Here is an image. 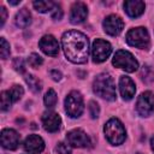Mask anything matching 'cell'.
<instances>
[{"label": "cell", "mask_w": 154, "mask_h": 154, "mask_svg": "<svg viewBox=\"0 0 154 154\" xmlns=\"http://www.w3.org/2000/svg\"><path fill=\"white\" fill-rule=\"evenodd\" d=\"M61 45L66 58L73 64H84L89 55V40L77 30L66 31L61 37Z\"/></svg>", "instance_id": "obj_1"}, {"label": "cell", "mask_w": 154, "mask_h": 154, "mask_svg": "<svg viewBox=\"0 0 154 154\" xmlns=\"http://www.w3.org/2000/svg\"><path fill=\"white\" fill-rule=\"evenodd\" d=\"M93 89L96 95L108 101L116 99V85L113 78L108 73H100L95 77L93 82Z\"/></svg>", "instance_id": "obj_2"}, {"label": "cell", "mask_w": 154, "mask_h": 154, "mask_svg": "<svg viewBox=\"0 0 154 154\" xmlns=\"http://www.w3.org/2000/svg\"><path fill=\"white\" fill-rule=\"evenodd\" d=\"M103 132H105L107 141L114 146L122 144L126 137L125 129H124L123 124L120 123V120H118L117 118H112L105 124Z\"/></svg>", "instance_id": "obj_3"}, {"label": "cell", "mask_w": 154, "mask_h": 154, "mask_svg": "<svg viewBox=\"0 0 154 154\" xmlns=\"http://www.w3.org/2000/svg\"><path fill=\"white\" fill-rule=\"evenodd\" d=\"M112 63L116 67L123 69L126 72H135L138 69V63L134 58V55L130 52L123 51V49L116 52Z\"/></svg>", "instance_id": "obj_4"}, {"label": "cell", "mask_w": 154, "mask_h": 154, "mask_svg": "<svg viewBox=\"0 0 154 154\" xmlns=\"http://www.w3.org/2000/svg\"><path fill=\"white\" fill-rule=\"evenodd\" d=\"M84 109L83 97L81 93L73 90L69 93V95L65 99V111L71 118H78Z\"/></svg>", "instance_id": "obj_5"}, {"label": "cell", "mask_w": 154, "mask_h": 154, "mask_svg": "<svg viewBox=\"0 0 154 154\" xmlns=\"http://www.w3.org/2000/svg\"><path fill=\"white\" fill-rule=\"evenodd\" d=\"M126 42L132 47L146 49L149 46V34L147 29L142 26L130 29L126 34Z\"/></svg>", "instance_id": "obj_6"}, {"label": "cell", "mask_w": 154, "mask_h": 154, "mask_svg": "<svg viewBox=\"0 0 154 154\" xmlns=\"http://www.w3.org/2000/svg\"><path fill=\"white\" fill-rule=\"evenodd\" d=\"M136 111L142 117H148L154 112V94L144 91L140 95L136 102Z\"/></svg>", "instance_id": "obj_7"}, {"label": "cell", "mask_w": 154, "mask_h": 154, "mask_svg": "<svg viewBox=\"0 0 154 154\" xmlns=\"http://www.w3.org/2000/svg\"><path fill=\"white\" fill-rule=\"evenodd\" d=\"M111 52H112V46L109 45V42L101 40V38H96L94 41L93 47H91V55L95 63L105 61L109 57Z\"/></svg>", "instance_id": "obj_8"}, {"label": "cell", "mask_w": 154, "mask_h": 154, "mask_svg": "<svg viewBox=\"0 0 154 154\" xmlns=\"http://www.w3.org/2000/svg\"><path fill=\"white\" fill-rule=\"evenodd\" d=\"M66 140L71 147L83 148V147H88L90 144L89 136L81 129H75V130L69 131L66 135Z\"/></svg>", "instance_id": "obj_9"}, {"label": "cell", "mask_w": 154, "mask_h": 154, "mask_svg": "<svg viewBox=\"0 0 154 154\" xmlns=\"http://www.w3.org/2000/svg\"><path fill=\"white\" fill-rule=\"evenodd\" d=\"M102 25H103V30L108 35L116 36V35H118V34L122 32V30L124 28V22H123V19L119 16L111 14V16H107L105 18Z\"/></svg>", "instance_id": "obj_10"}, {"label": "cell", "mask_w": 154, "mask_h": 154, "mask_svg": "<svg viewBox=\"0 0 154 154\" xmlns=\"http://www.w3.org/2000/svg\"><path fill=\"white\" fill-rule=\"evenodd\" d=\"M0 140H1V146L6 149L13 150L18 147L19 144V135L17 131H14L13 129H4L1 131L0 135Z\"/></svg>", "instance_id": "obj_11"}, {"label": "cell", "mask_w": 154, "mask_h": 154, "mask_svg": "<svg viewBox=\"0 0 154 154\" xmlns=\"http://www.w3.org/2000/svg\"><path fill=\"white\" fill-rule=\"evenodd\" d=\"M38 46H40L41 51L47 55L54 57L59 53V43L55 40V37L52 36V35H45L40 40Z\"/></svg>", "instance_id": "obj_12"}, {"label": "cell", "mask_w": 154, "mask_h": 154, "mask_svg": "<svg viewBox=\"0 0 154 154\" xmlns=\"http://www.w3.org/2000/svg\"><path fill=\"white\" fill-rule=\"evenodd\" d=\"M42 124L46 131L48 132H55L59 130L61 125V118L55 112H46L42 116Z\"/></svg>", "instance_id": "obj_13"}, {"label": "cell", "mask_w": 154, "mask_h": 154, "mask_svg": "<svg viewBox=\"0 0 154 154\" xmlns=\"http://www.w3.org/2000/svg\"><path fill=\"white\" fill-rule=\"evenodd\" d=\"M24 149L30 154L41 153L45 149V142L38 135H30L24 141Z\"/></svg>", "instance_id": "obj_14"}, {"label": "cell", "mask_w": 154, "mask_h": 154, "mask_svg": "<svg viewBox=\"0 0 154 154\" xmlns=\"http://www.w3.org/2000/svg\"><path fill=\"white\" fill-rule=\"evenodd\" d=\"M88 16V8L83 2H75L70 12V22L72 24H79L85 20Z\"/></svg>", "instance_id": "obj_15"}, {"label": "cell", "mask_w": 154, "mask_h": 154, "mask_svg": "<svg viewBox=\"0 0 154 154\" xmlns=\"http://www.w3.org/2000/svg\"><path fill=\"white\" fill-rule=\"evenodd\" d=\"M119 90H120V95L124 100H130L134 97L136 88H135V83L132 82V79L128 76H122L119 79Z\"/></svg>", "instance_id": "obj_16"}, {"label": "cell", "mask_w": 154, "mask_h": 154, "mask_svg": "<svg viewBox=\"0 0 154 154\" xmlns=\"http://www.w3.org/2000/svg\"><path fill=\"white\" fill-rule=\"evenodd\" d=\"M144 8H146L144 2L140 0H128L124 2V10L126 14L131 18L140 17L144 12Z\"/></svg>", "instance_id": "obj_17"}, {"label": "cell", "mask_w": 154, "mask_h": 154, "mask_svg": "<svg viewBox=\"0 0 154 154\" xmlns=\"http://www.w3.org/2000/svg\"><path fill=\"white\" fill-rule=\"evenodd\" d=\"M14 23L18 28H22V29L26 28L31 23V14H30L29 10H26V8L19 10L14 17Z\"/></svg>", "instance_id": "obj_18"}, {"label": "cell", "mask_w": 154, "mask_h": 154, "mask_svg": "<svg viewBox=\"0 0 154 154\" xmlns=\"http://www.w3.org/2000/svg\"><path fill=\"white\" fill-rule=\"evenodd\" d=\"M32 6L36 11L41 12V13H45V12H48L51 10H53L54 7V4L52 1H45V0H36L32 2Z\"/></svg>", "instance_id": "obj_19"}, {"label": "cell", "mask_w": 154, "mask_h": 154, "mask_svg": "<svg viewBox=\"0 0 154 154\" xmlns=\"http://www.w3.org/2000/svg\"><path fill=\"white\" fill-rule=\"evenodd\" d=\"M25 82L28 83L29 88H30L32 91H35V93L40 91V90H41V88H42L41 81H40L38 78H36L34 75H28V76L25 77Z\"/></svg>", "instance_id": "obj_20"}, {"label": "cell", "mask_w": 154, "mask_h": 154, "mask_svg": "<svg viewBox=\"0 0 154 154\" xmlns=\"http://www.w3.org/2000/svg\"><path fill=\"white\" fill-rule=\"evenodd\" d=\"M43 101H45V105H46L47 107H49V108L54 107L55 103H57V94H55V91H54L53 89H49V90L46 93Z\"/></svg>", "instance_id": "obj_21"}, {"label": "cell", "mask_w": 154, "mask_h": 154, "mask_svg": "<svg viewBox=\"0 0 154 154\" xmlns=\"http://www.w3.org/2000/svg\"><path fill=\"white\" fill-rule=\"evenodd\" d=\"M8 91H10V95H11L13 102H14V101H18V100L23 96V94H24L23 87H22V85H18V84H14Z\"/></svg>", "instance_id": "obj_22"}, {"label": "cell", "mask_w": 154, "mask_h": 154, "mask_svg": "<svg viewBox=\"0 0 154 154\" xmlns=\"http://www.w3.org/2000/svg\"><path fill=\"white\" fill-rule=\"evenodd\" d=\"M12 97L10 95V91L8 90H5L1 93V109L2 111H7L10 109L11 107V103H12Z\"/></svg>", "instance_id": "obj_23"}, {"label": "cell", "mask_w": 154, "mask_h": 154, "mask_svg": "<svg viewBox=\"0 0 154 154\" xmlns=\"http://www.w3.org/2000/svg\"><path fill=\"white\" fill-rule=\"evenodd\" d=\"M28 63H29V65H30L31 67L37 69L40 65H42L43 60H42V58H41L38 54L32 53V54H30V55H29V58H28Z\"/></svg>", "instance_id": "obj_24"}, {"label": "cell", "mask_w": 154, "mask_h": 154, "mask_svg": "<svg viewBox=\"0 0 154 154\" xmlns=\"http://www.w3.org/2000/svg\"><path fill=\"white\" fill-rule=\"evenodd\" d=\"M1 46H0V55L2 59H7L8 55H10V43L4 38L1 37Z\"/></svg>", "instance_id": "obj_25"}, {"label": "cell", "mask_w": 154, "mask_h": 154, "mask_svg": "<svg viewBox=\"0 0 154 154\" xmlns=\"http://www.w3.org/2000/svg\"><path fill=\"white\" fill-rule=\"evenodd\" d=\"M88 108H89V114H90L91 118H97V117H99L100 108H99V105H97L95 101H90Z\"/></svg>", "instance_id": "obj_26"}, {"label": "cell", "mask_w": 154, "mask_h": 154, "mask_svg": "<svg viewBox=\"0 0 154 154\" xmlns=\"http://www.w3.org/2000/svg\"><path fill=\"white\" fill-rule=\"evenodd\" d=\"M13 67L16 71L18 72H24L25 71V65H24V60L22 58H16L13 60Z\"/></svg>", "instance_id": "obj_27"}, {"label": "cell", "mask_w": 154, "mask_h": 154, "mask_svg": "<svg viewBox=\"0 0 154 154\" xmlns=\"http://www.w3.org/2000/svg\"><path fill=\"white\" fill-rule=\"evenodd\" d=\"M57 152H58L59 154H71L70 144H66V143H64V142L58 143V146H57Z\"/></svg>", "instance_id": "obj_28"}, {"label": "cell", "mask_w": 154, "mask_h": 154, "mask_svg": "<svg viewBox=\"0 0 154 154\" xmlns=\"http://www.w3.org/2000/svg\"><path fill=\"white\" fill-rule=\"evenodd\" d=\"M61 17H63V10H61V7L59 5H54V7L52 10V18L59 20Z\"/></svg>", "instance_id": "obj_29"}, {"label": "cell", "mask_w": 154, "mask_h": 154, "mask_svg": "<svg viewBox=\"0 0 154 154\" xmlns=\"http://www.w3.org/2000/svg\"><path fill=\"white\" fill-rule=\"evenodd\" d=\"M6 17H7V12H6V8L4 6L0 7V25L2 26L5 20H6Z\"/></svg>", "instance_id": "obj_30"}, {"label": "cell", "mask_w": 154, "mask_h": 154, "mask_svg": "<svg viewBox=\"0 0 154 154\" xmlns=\"http://www.w3.org/2000/svg\"><path fill=\"white\" fill-rule=\"evenodd\" d=\"M49 73H51L52 78H53L54 81H60V79H61V73H60V71H58V70H52Z\"/></svg>", "instance_id": "obj_31"}, {"label": "cell", "mask_w": 154, "mask_h": 154, "mask_svg": "<svg viewBox=\"0 0 154 154\" xmlns=\"http://www.w3.org/2000/svg\"><path fill=\"white\" fill-rule=\"evenodd\" d=\"M20 2V0L19 1H11V0H8V4L10 5H17V4H19Z\"/></svg>", "instance_id": "obj_32"}, {"label": "cell", "mask_w": 154, "mask_h": 154, "mask_svg": "<svg viewBox=\"0 0 154 154\" xmlns=\"http://www.w3.org/2000/svg\"><path fill=\"white\" fill-rule=\"evenodd\" d=\"M150 144H152V149H153V152H154V136H153L152 140H150Z\"/></svg>", "instance_id": "obj_33"}]
</instances>
